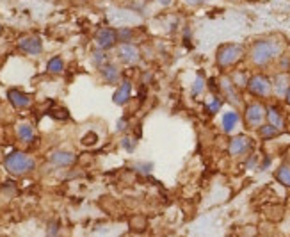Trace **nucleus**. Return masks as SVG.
Wrapping results in <instances>:
<instances>
[{"instance_id": "nucleus-9", "label": "nucleus", "mask_w": 290, "mask_h": 237, "mask_svg": "<svg viewBox=\"0 0 290 237\" xmlns=\"http://www.w3.org/2000/svg\"><path fill=\"white\" fill-rule=\"evenodd\" d=\"M48 161L52 162L57 168H69V166L75 164L77 155L69 150H54V152L48 155Z\"/></svg>"}, {"instance_id": "nucleus-23", "label": "nucleus", "mask_w": 290, "mask_h": 237, "mask_svg": "<svg viewBox=\"0 0 290 237\" xmlns=\"http://www.w3.org/2000/svg\"><path fill=\"white\" fill-rule=\"evenodd\" d=\"M93 62L94 66H98L100 70L103 64L109 62V54H107L105 50H102V48H96V50H93Z\"/></svg>"}, {"instance_id": "nucleus-1", "label": "nucleus", "mask_w": 290, "mask_h": 237, "mask_svg": "<svg viewBox=\"0 0 290 237\" xmlns=\"http://www.w3.org/2000/svg\"><path fill=\"white\" fill-rule=\"evenodd\" d=\"M283 54V47L278 40H258L251 45L249 50V59L253 62V66L257 68H267L269 64L279 59V55Z\"/></svg>"}, {"instance_id": "nucleus-17", "label": "nucleus", "mask_w": 290, "mask_h": 237, "mask_svg": "<svg viewBox=\"0 0 290 237\" xmlns=\"http://www.w3.org/2000/svg\"><path fill=\"white\" fill-rule=\"evenodd\" d=\"M239 121H240V116H239V113H237V111L230 109V111H226V113H223V116H221L223 132H226V134H232V132L237 128V125H239Z\"/></svg>"}, {"instance_id": "nucleus-35", "label": "nucleus", "mask_w": 290, "mask_h": 237, "mask_svg": "<svg viewBox=\"0 0 290 237\" xmlns=\"http://www.w3.org/2000/svg\"><path fill=\"white\" fill-rule=\"evenodd\" d=\"M189 6H201V4H205V2H208V0H185Z\"/></svg>"}, {"instance_id": "nucleus-8", "label": "nucleus", "mask_w": 290, "mask_h": 237, "mask_svg": "<svg viewBox=\"0 0 290 237\" xmlns=\"http://www.w3.org/2000/svg\"><path fill=\"white\" fill-rule=\"evenodd\" d=\"M116 57L120 59V62H123V64L132 66V64H137L139 62V59H141V52H139V48L135 47V45L121 43L116 50Z\"/></svg>"}, {"instance_id": "nucleus-20", "label": "nucleus", "mask_w": 290, "mask_h": 237, "mask_svg": "<svg viewBox=\"0 0 290 237\" xmlns=\"http://www.w3.org/2000/svg\"><path fill=\"white\" fill-rule=\"evenodd\" d=\"M258 136H260V139H264V141H271V139H276L279 134H281V130H278L276 127H272V125L269 123H264L260 125V127L257 128Z\"/></svg>"}, {"instance_id": "nucleus-3", "label": "nucleus", "mask_w": 290, "mask_h": 237, "mask_svg": "<svg viewBox=\"0 0 290 237\" xmlns=\"http://www.w3.org/2000/svg\"><path fill=\"white\" fill-rule=\"evenodd\" d=\"M246 55V48L239 43H225L218 48L215 52V64L221 70L233 68L235 64H239Z\"/></svg>"}, {"instance_id": "nucleus-38", "label": "nucleus", "mask_w": 290, "mask_h": 237, "mask_svg": "<svg viewBox=\"0 0 290 237\" xmlns=\"http://www.w3.org/2000/svg\"><path fill=\"white\" fill-rule=\"evenodd\" d=\"M285 102H286V104H288V106H290V88L286 89V93H285Z\"/></svg>"}, {"instance_id": "nucleus-34", "label": "nucleus", "mask_w": 290, "mask_h": 237, "mask_svg": "<svg viewBox=\"0 0 290 237\" xmlns=\"http://www.w3.org/2000/svg\"><path fill=\"white\" fill-rule=\"evenodd\" d=\"M128 128V118H120V120H118V123H116V130L118 132H123V130H127Z\"/></svg>"}, {"instance_id": "nucleus-15", "label": "nucleus", "mask_w": 290, "mask_h": 237, "mask_svg": "<svg viewBox=\"0 0 290 237\" xmlns=\"http://www.w3.org/2000/svg\"><path fill=\"white\" fill-rule=\"evenodd\" d=\"M290 88V79L286 73H276L274 79H272V95L279 96V98H285L286 89Z\"/></svg>"}, {"instance_id": "nucleus-6", "label": "nucleus", "mask_w": 290, "mask_h": 237, "mask_svg": "<svg viewBox=\"0 0 290 237\" xmlns=\"http://www.w3.org/2000/svg\"><path fill=\"white\" fill-rule=\"evenodd\" d=\"M253 150V139L246 134L233 136L228 143V153L232 157H244Z\"/></svg>"}, {"instance_id": "nucleus-18", "label": "nucleus", "mask_w": 290, "mask_h": 237, "mask_svg": "<svg viewBox=\"0 0 290 237\" xmlns=\"http://www.w3.org/2000/svg\"><path fill=\"white\" fill-rule=\"evenodd\" d=\"M16 138L23 143H32L36 139V132H34L32 125L27 123V121L18 123V127H16Z\"/></svg>"}, {"instance_id": "nucleus-12", "label": "nucleus", "mask_w": 290, "mask_h": 237, "mask_svg": "<svg viewBox=\"0 0 290 237\" xmlns=\"http://www.w3.org/2000/svg\"><path fill=\"white\" fill-rule=\"evenodd\" d=\"M8 98H9V102H11V106L15 107V109H18V111L29 109L30 104H32L30 96L27 95V93L20 91V89H9V91H8Z\"/></svg>"}, {"instance_id": "nucleus-32", "label": "nucleus", "mask_w": 290, "mask_h": 237, "mask_svg": "<svg viewBox=\"0 0 290 237\" xmlns=\"http://www.w3.org/2000/svg\"><path fill=\"white\" fill-rule=\"evenodd\" d=\"M278 66H279V72L281 73H286L290 70V57L288 55H279V59H278Z\"/></svg>"}, {"instance_id": "nucleus-28", "label": "nucleus", "mask_w": 290, "mask_h": 237, "mask_svg": "<svg viewBox=\"0 0 290 237\" xmlns=\"http://www.w3.org/2000/svg\"><path fill=\"white\" fill-rule=\"evenodd\" d=\"M116 32H118V40L123 41V43H130V41L134 40V30H132V29L123 27V29L116 30Z\"/></svg>"}, {"instance_id": "nucleus-19", "label": "nucleus", "mask_w": 290, "mask_h": 237, "mask_svg": "<svg viewBox=\"0 0 290 237\" xmlns=\"http://www.w3.org/2000/svg\"><path fill=\"white\" fill-rule=\"evenodd\" d=\"M274 177L281 186H285L290 189V162H283V164H279L278 170H276V173H274Z\"/></svg>"}, {"instance_id": "nucleus-25", "label": "nucleus", "mask_w": 290, "mask_h": 237, "mask_svg": "<svg viewBox=\"0 0 290 237\" xmlns=\"http://www.w3.org/2000/svg\"><path fill=\"white\" fill-rule=\"evenodd\" d=\"M80 143H82V146H87V148H91V146H94L96 143H98V134H96L94 130L86 132V134L82 136V139H80Z\"/></svg>"}, {"instance_id": "nucleus-24", "label": "nucleus", "mask_w": 290, "mask_h": 237, "mask_svg": "<svg viewBox=\"0 0 290 237\" xmlns=\"http://www.w3.org/2000/svg\"><path fill=\"white\" fill-rule=\"evenodd\" d=\"M205 86H207V82H205L203 73H198L196 79H194V84H192V96H200L203 93Z\"/></svg>"}, {"instance_id": "nucleus-11", "label": "nucleus", "mask_w": 290, "mask_h": 237, "mask_svg": "<svg viewBox=\"0 0 290 237\" xmlns=\"http://www.w3.org/2000/svg\"><path fill=\"white\" fill-rule=\"evenodd\" d=\"M94 41H96L98 48H102V50H109V48H113L114 45L118 43V32L113 29H109V27L100 29L98 32H96V36H94Z\"/></svg>"}, {"instance_id": "nucleus-33", "label": "nucleus", "mask_w": 290, "mask_h": 237, "mask_svg": "<svg viewBox=\"0 0 290 237\" xmlns=\"http://www.w3.org/2000/svg\"><path fill=\"white\" fill-rule=\"evenodd\" d=\"M52 116L55 118V120H68V111L64 109V107H55V109H52Z\"/></svg>"}, {"instance_id": "nucleus-7", "label": "nucleus", "mask_w": 290, "mask_h": 237, "mask_svg": "<svg viewBox=\"0 0 290 237\" xmlns=\"http://www.w3.org/2000/svg\"><path fill=\"white\" fill-rule=\"evenodd\" d=\"M219 88H221V93L225 96V100L233 107H240L242 106V96H240V91L230 77H221L219 79Z\"/></svg>"}, {"instance_id": "nucleus-2", "label": "nucleus", "mask_w": 290, "mask_h": 237, "mask_svg": "<svg viewBox=\"0 0 290 237\" xmlns=\"http://www.w3.org/2000/svg\"><path fill=\"white\" fill-rule=\"evenodd\" d=\"M4 168L15 177H25L36 170V161L25 152H11L4 161Z\"/></svg>"}, {"instance_id": "nucleus-31", "label": "nucleus", "mask_w": 290, "mask_h": 237, "mask_svg": "<svg viewBox=\"0 0 290 237\" xmlns=\"http://www.w3.org/2000/svg\"><path fill=\"white\" fill-rule=\"evenodd\" d=\"M59 230H61V225L57 221H50L47 226V237H59Z\"/></svg>"}, {"instance_id": "nucleus-29", "label": "nucleus", "mask_w": 290, "mask_h": 237, "mask_svg": "<svg viewBox=\"0 0 290 237\" xmlns=\"http://www.w3.org/2000/svg\"><path fill=\"white\" fill-rule=\"evenodd\" d=\"M130 226H132V230H135V232H142V230L146 228V219L142 218V216H135V218H132Z\"/></svg>"}, {"instance_id": "nucleus-37", "label": "nucleus", "mask_w": 290, "mask_h": 237, "mask_svg": "<svg viewBox=\"0 0 290 237\" xmlns=\"http://www.w3.org/2000/svg\"><path fill=\"white\" fill-rule=\"evenodd\" d=\"M269 164H271V157H267V159H265V161L262 162V164H260V170H267Z\"/></svg>"}, {"instance_id": "nucleus-13", "label": "nucleus", "mask_w": 290, "mask_h": 237, "mask_svg": "<svg viewBox=\"0 0 290 237\" xmlns=\"http://www.w3.org/2000/svg\"><path fill=\"white\" fill-rule=\"evenodd\" d=\"M265 120L269 125L276 127L278 130H285V116L278 106H267L265 107Z\"/></svg>"}, {"instance_id": "nucleus-30", "label": "nucleus", "mask_w": 290, "mask_h": 237, "mask_svg": "<svg viewBox=\"0 0 290 237\" xmlns=\"http://www.w3.org/2000/svg\"><path fill=\"white\" fill-rule=\"evenodd\" d=\"M135 172L141 175H150L153 172V162H137L135 164Z\"/></svg>"}, {"instance_id": "nucleus-4", "label": "nucleus", "mask_w": 290, "mask_h": 237, "mask_svg": "<svg viewBox=\"0 0 290 237\" xmlns=\"http://www.w3.org/2000/svg\"><path fill=\"white\" fill-rule=\"evenodd\" d=\"M246 89L257 98H269L272 95V81L264 73H255L249 77Z\"/></svg>"}, {"instance_id": "nucleus-21", "label": "nucleus", "mask_w": 290, "mask_h": 237, "mask_svg": "<svg viewBox=\"0 0 290 237\" xmlns=\"http://www.w3.org/2000/svg\"><path fill=\"white\" fill-rule=\"evenodd\" d=\"M47 72L52 73V75H59V73L64 72V61H62V57H59V55H54V57L48 59Z\"/></svg>"}, {"instance_id": "nucleus-14", "label": "nucleus", "mask_w": 290, "mask_h": 237, "mask_svg": "<svg viewBox=\"0 0 290 237\" xmlns=\"http://www.w3.org/2000/svg\"><path fill=\"white\" fill-rule=\"evenodd\" d=\"M130 98H132V82L123 81L118 86L116 91H114L113 102L116 104V106H127V104L130 102Z\"/></svg>"}, {"instance_id": "nucleus-10", "label": "nucleus", "mask_w": 290, "mask_h": 237, "mask_svg": "<svg viewBox=\"0 0 290 237\" xmlns=\"http://www.w3.org/2000/svg\"><path fill=\"white\" fill-rule=\"evenodd\" d=\"M18 48L29 55H40L43 52V41L38 36H23L18 40Z\"/></svg>"}, {"instance_id": "nucleus-26", "label": "nucleus", "mask_w": 290, "mask_h": 237, "mask_svg": "<svg viewBox=\"0 0 290 237\" xmlns=\"http://www.w3.org/2000/svg\"><path fill=\"white\" fill-rule=\"evenodd\" d=\"M205 107H207V111L210 114H215V113H219V109L223 107V100L219 98L218 95H212V98L208 100L207 106H205Z\"/></svg>"}, {"instance_id": "nucleus-27", "label": "nucleus", "mask_w": 290, "mask_h": 237, "mask_svg": "<svg viewBox=\"0 0 290 237\" xmlns=\"http://www.w3.org/2000/svg\"><path fill=\"white\" fill-rule=\"evenodd\" d=\"M121 146H123L125 152L132 153L135 150V146H137V138H132V136H125L123 139H121Z\"/></svg>"}, {"instance_id": "nucleus-5", "label": "nucleus", "mask_w": 290, "mask_h": 237, "mask_svg": "<svg viewBox=\"0 0 290 237\" xmlns=\"http://www.w3.org/2000/svg\"><path fill=\"white\" fill-rule=\"evenodd\" d=\"M265 121V106L258 100L249 102L244 109V123L249 128H258Z\"/></svg>"}, {"instance_id": "nucleus-22", "label": "nucleus", "mask_w": 290, "mask_h": 237, "mask_svg": "<svg viewBox=\"0 0 290 237\" xmlns=\"http://www.w3.org/2000/svg\"><path fill=\"white\" fill-rule=\"evenodd\" d=\"M249 73L246 72V70H237L235 73H233L230 79L233 81V84L237 86L239 89H242V88H247V82H249Z\"/></svg>"}, {"instance_id": "nucleus-16", "label": "nucleus", "mask_w": 290, "mask_h": 237, "mask_svg": "<svg viewBox=\"0 0 290 237\" xmlns=\"http://www.w3.org/2000/svg\"><path fill=\"white\" fill-rule=\"evenodd\" d=\"M100 75H102V79L107 84H116L121 79L120 66L114 64V62H107V64H103L102 68H100Z\"/></svg>"}, {"instance_id": "nucleus-36", "label": "nucleus", "mask_w": 290, "mask_h": 237, "mask_svg": "<svg viewBox=\"0 0 290 237\" xmlns=\"http://www.w3.org/2000/svg\"><path fill=\"white\" fill-rule=\"evenodd\" d=\"M257 162H258V161H257V157L253 155V157L249 159V161H247V168H255V166H257Z\"/></svg>"}]
</instances>
